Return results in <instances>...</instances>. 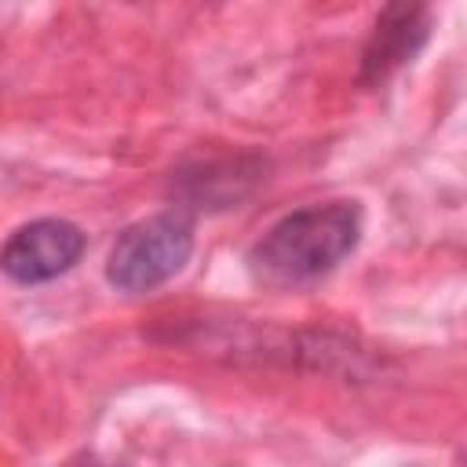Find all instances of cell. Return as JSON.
<instances>
[{
  "label": "cell",
  "mask_w": 467,
  "mask_h": 467,
  "mask_svg": "<svg viewBox=\"0 0 467 467\" xmlns=\"http://www.w3.org/2000/svg\"><path fill=\"white\" fill-rule=\"evenodd\" d=\"M73 467H106V463H99V460H80V463H73Z\"/></svg>",
  "instance_id": "cell-5"
},
{
  "label": "cell",
  "mask_w": 467,
  "mask_h": 467,
  "mask_svg": "<svg viewBox=\"0 0 467 467\" xmlns=\"http://www.w3.org/2000/svg\"><path fill=\"white\" fill-rule=\"evenodd\" d=\"M84 230L69 219H33L11 234L0 252V270L18 285H40L73 270L84 255Z\"/></svg>",
  "instance_id": "cell-3"
},
{
  "label": "cell",
  "mask_w": 467,
  "mask_h": 467,
  "mask_svg": "<svg viewBox=\"0 0 467 467\" xmlns=\"http://www.w3.org/2000/svg\"><path fill=\"white\" fill-rule=\"evenodd\" d=\"M431 33V15L423 4H390L379 11L365 51H361V84L376 88L383 84L394 69L412 62V55L427 44Z\"/></svg>",
  "instance_id": "cell-4"
},
{
  "label": "cell",
  "mask_w": 467,
  "mask_h": 467,
  "mask_svg": "<svg viewBox=\"0 0 467 467\" xmlns=\"http://www.w3.org/2000/svg\"><path fill=\"white\" fill-rule=\"evenodd\" d=\"M193 252V223L182 212H161L131 223L109 248L106 277L120 292H150L175 277Z\"/></svg>",
  "instance_id": "cell-2"
},
{
  "label": "cell",
  "mask_w": 467,
  "mask_h": 467,
  "mask_svg": "<svg viewBox=\"0 0 467 467\" xmlns=\"http://www.w3.org/2000/svg\"><path fill=\"white\" fill-rule=\"evenodd\" d=\"M361 234V208L354 201L306 204L281 215L252 248L248 270L255 281L288 288L306 285L343 263Z\"/></svg>",
  "instance_id": "cell-1"
}]
</instances>
